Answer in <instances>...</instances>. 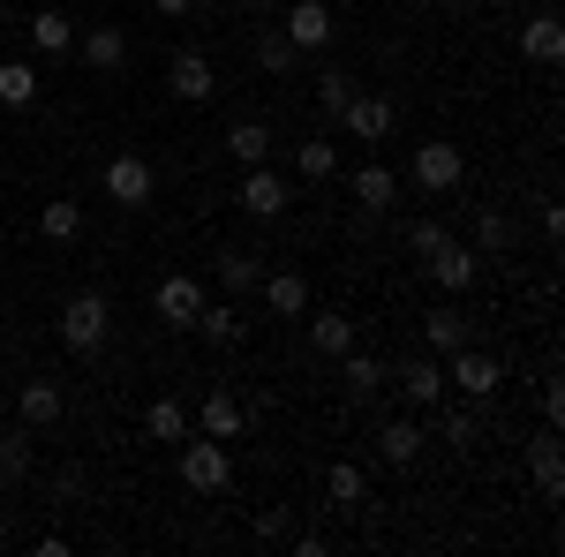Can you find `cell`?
<instances>
[{
    "mask_svg": "<svg viewBox=\"0 0 565 557\" xmlns=\"http://www.w3.org/2000/svg\"><path fill=\"white\" fill-rule=\"evenodd\" d=\"M181 482H189L196 497H226V490H234V452H226L218 437H196V444L181 437Z\"/></svg>",
    "mask_w": 565,
    "mask_h": 557,
    "instance_id": "1",
    "label": "cell"
},
{
    "mask_svg": "<svg viewBox=\"0 0 565 557\" xmlns=\"http://www.w3.org/2000/svg\"><path fill=\"white\" fill-rule=\"evenodd\" d=\"M106 332H114L106 294H68V301H61V346H68V354H98Z\"/></svg>",
    "mask_w": 565,
    "mask_h": 557,
    "instance_id": "2",
    "label": "cell"
},
{
    "mask_svg": "<svg viewBox=\"0 0 565 557\" xmlns=\"http://www.w3.org/2000/svg\"><path fill=\"white\" fill-rule=\"evenodd\" d=\"M98 189H106V204H121V212H143V204L159 196V173H151V159H143V151H121V159H106Z\"/></svg>",
    "mask_w": 565,
    "mask_h": 557,
    "instance_id": "3",
    "label": "cell"
},
{
    "mask_svg": "<svg viewBox=\"0 0 565 557\" xmlns=\"http://www.w3.org/2000/svg\"><path fill=\"white\" fill-rule=\"evenodd\" d=\"M460 173H468V159H460V143H445V136H430V143H415V189H430V196H445V189H460Z\"/></svg>",
    "mask_w": 565,
    "mask_h": 557,
    "instance_id": "4",
    "label": "cell"
},
{
    "mask_svg": "<svg viewBox=\"0 0 565 557\" xmlns=\"http://www.w3.org/2000/svg\"><path fill=\"white\" fill-rule=\"evenodd\" d=\"M167 90H174L181 106H204V98H218V68L189 45V53H174V68H167Z\"/></svg>",
    "mask_w": 565,
    "mask_h": 557,
    "instance_id": "5",
    "label": "cell"
},
{
    "mask_svg": "<svg viewBox=\"0 0 565 557\" xmlns=\"http://www.w3.org/2000/svg\"><path fill=\"white\" fill-rule=\"evenodd\" d=\"M445 385H460L468 399H490V392H498V362H490L482 346H452V354H445Z\"/></svg>",
    "mask_w": 565,
    "mask_h": 557,
    "instance_id": "6",
    "label": "cell"
},
{
    "mask_svg": "<svg viewBox=\"0 0 565 557\" xmlns=\"http://www.w3.org/2000/svg\"><path fill=\"white\" fill-rule=\"evenodd\" d=\"M279 31L302 45V53H324V45H332V8H324V0H287Z\"/></svg>",
    "mask_w": 565,
    "mask_h": 557,
    "instance_id": "7",
    "label": "cell"
},
{
    "mask_svg": "<svg viewBox=\"0 0 565 557\" xmlns=\"http://www.w3.org/2000/svg\"><path fill=\"white\" fill-rule=\"evenodd\" d=\"M445 362H437V354H407V362H399V399H407V407H437V399H445Z\"/></svg>",
    "mask_w": 565,
    "mask_h": 557,
    "instance_id": "8",
    "label": "cell"
},
{
    "mask_svg": "<svg viewBox=\"0 0 565 557\" xmlns=\"http://www.w3.org/2000/svg\"><path fill=\"white\" fill-rule=\"evenodd\" d=\"M287 204H295V189H287L271 167H242V212L249 218H279Z\"/></svg>",
    "mask_w": 565,
    "mask_h": 557,
    "instance_id": "9",
    "label": "cell"
},
{
    "mask_svg": "<svg viewBox=\"0 0 565 557\" xmlns=\"http://www.w3.org/2000/svg\"><path fill=\"white\" fill-rule=\"evenodd\" d=\"M151 309H159V324H174V332H189V324H196V309H204V287H196L189 271H174V279H159V294H151Z\"/></svg>",
    "mask_w": 565,
    "mask_h": 557,
    "instance_id": "10",
    "label": "cell"
},
{
    "mask_svg": "<svg viewBox=\"0 0 565 557\" xmlns=\"http://www.w3.org/2000/svg\"><path fill=\"white\" fill-rule=\"evenodd\" d=\"M76 53H84L98 76H121V68H129V31H121V23H90L84 39H76Z\"/></svg>",
    "mask_w": 565,
    "mask_h": 557,
    "instance_id": "11",
    "label": "cell"
},
{
    "mask_svg": "<svg viewBox=\"0 0 565 557\" xmlns=\"http://www.w3.org/2000/svg\"><path fill=\"white\" fill-rule=\"evenodd\" d=\"M468 340H476V324H468L460 294H452V301H437L430 317H423V346H430V354H452V346H468Z\"/></svg>",
    "mask_w": 565,
    "mask_h": 557,
    "instance_id": "12",
    "label": "cell"
},
{
    "mask_svg": "<svg viewBox=\"0 0 565 557\" xmlns=\"http://www.w3.org/2000/svg\"><path fill=\"white\" fill-rule=\"evenodd\" d=\"M430 279L445 287V294H468V287L482 279V257L460 249V242H445V249H430Z\"/></svg>",
    "mask_w": 565,
    "mask_h": 557,
    "instance_id": "13",
    "label": "cell"
},
{
    "mask_svg": "<svg viewBox=\"0 0 565 557\" xmlns=\"http://www.w3.org/2000/svg\"><path fill=\"white\" fill-rule=\"evenodd\" d=\"M340 129H348L354 143H385L392 136V98H362V90H354L348 114H340Z\"/></svg>",
    "mask_w": 565,
    "mask_h": 557,
    "instance_id": "14",
    "label": "cell"
},
{
    "mask_svg": "<svg viewBox=\"0 0 565 557\" xmlns=\"http://www.w3.org/2000/svg\"><path fill=\"white\" fill-rule=\"evenodd\" d=\"M348 196L362 204V212H392V204H399V173L392 167H354Z\"/></svg>",
    "mask_w": 565,
    "mask_h": 557,
    "instance_id": "15",
    "label": "cell"
},
{
    "mask_svg": "<svg viewBox=\"0 0 565 557\" xmlns=\"http://www.w3.org/2000/svg\"><path fill=\"white\" fill-rule=\"evenodd\" d=\"M257 294L271 301V317H309V279L302 271H264Z\"/></svg>",
    "mask_w": 565,
    "mask_h": 557,
    "instance_id": "16",
    "label": "cell"
},
{
    "mask_svg": "<svg viewBox=\"0 0 565 557\" xmlns=\"http://www.w3.org/2000/svg\"><path fill=\"white\" fill-rule=\"evenodd\" d=\"M521 53H527V61H543V68H551V61L565 53V23H558V8H543V15H527V23H521Z\"/></svg>",
    "mask_w": 565,
    "mask_h": 557,
    "instance_id": "17",
    "label": "cell"
},
{
    "mask_svg": "<svg viewBox=\"0 0 565 557\" xmlns=\"http://www.w3.org/2000/svg\"><path fill=\"white\" fill-rule=\"evenodd\" d=\"M15 415H23V429H53L61 422V385L53 377H31V385L15 392Z\"/></svg>",
    "mask_w": 565,
    "mask_h": 557,
    "instance_id": "18",
    "label": "cell"
},
{
    "mask_svg": "<svg viewBox=\"0 0 565 557\" xmlns=\"http://www.w3.org/2000/svg\"><path fill=\"white\" fill-rule=\"evenodd\" d=\"M271 143H279V136L264 129V121H234V129H226V159H234V167H271Z\"/></svg>",
    "mask_w": 565,
    "mask_h": 557,
    "instance_id": "19",
    "label": "cell"
},
{
    "mask_svg": "<svg viewBox=\"0 0 565 557\" xmlns=\"http://www.w3.org/2000/svg\"><path fill=\"white\" fill-rule=\"evenodd\" d=\"M385 377H392V369L377 362V354H354V346L340 354V385H348V399H377V392H385Z\"/></svg>",
    "mask_w": 565,
    "mask_h": 557,
    "instance_id": "20",
    "label": "cell"
},
{
    "mask_svg": "<svg viewBox=\"0 0 565 557\" xmlns=\"http://www.w3.org/2000/svg\"><path fill=\"white\" fill-rule=\"evenodd\" d=\"M242 422H249V415H242V399H234L226 385H218L212 399H204V415H196V429H204V437H218V444H234V437H242Z\"/></svg>",
    "mask_w": 565,
    "mask_h": 557,
    "instance_id": "21",
    "label": "cell"
},
{
    "mask_svg": "<svg viewBox=\"0 0 565 557\" xmlns=\"http://www.w3.org/2000/svg\"><path fill=\"white\" fill-rule=\"evenodd\" d=\"M189 332H204V340H218V346H242V340H249V324H242V309H234V301H204Z\"/></svg>",
    "mask_w": 565,
    "mask_h": 557,
    "instance_id": "22",
    "label": "cell"
},
{
    "mask_svg": "<svg viewBox=\"0 0 565 557\" xmlns=\"http://www.w3.org/2000/svg\"><path fill=\"white\" fill-rule=\"evenodd\" d=\"M527 468H535V490H543V497H558V490H565V452H558V429H543V437L527 444Z\"/></svg>",
    "mask_w": 565,
    "mask_h": 557,
    "instance_id": "23",
    "label": "cell"
},
{
    "mask_svg": "<svg viewBox=\"0 0 565 557\" xmlns=\"http://www.w3.org/2000/svg\"><path fill=\"white\" fill-rule=\"evenodd\" d=\"M39 234L53 242V249H68V242L84 234V204H68V196H53V204H39Z\"/></svg>",
    "mask_w": 565,
    "mask_h": 557,
    "instance_id": "24",
    "label": "cell"
},
{
    "mask_svg": "<svg viewBox=\"0 0 565 557\" xmlns=\"http://www.w3.org/2000/svg\"><path fill=\"white\" fill-rule=\"evenodd\" d=\"M377 460H385V468H415V460H423V429L415 422H385L377 429Z\"/></svg>",
    "mask_w": 565,
    "mask_h": 557,
    "instance_id": "25",
    "label": "cell"
},
{
    "mask_svg": "<svg viewBox=\"0 0 565 557\" xmlns=\"http://www.w3.org/2000/svg\"><path fill=\"white\" fill-rule=\"evenodd\" d=\"M257 279H264L257 249H218V287H226V294H249Z\"/></svg>",
    "mask_w": 565,
    "mask_h": 557,
    "instance_id": "26",
    "label": "cell"
},
{
    "mask_svg": "<svg viewBox=\"0 0 565 557\" xmlns=\"http://www.w3.org/2000/svg\"><path fill=\"white\" fill-rule=\"evenodd\" d=\"M309 346L340 362V354L354 346V317H340V309H324V317H309Z\"/></svg>",
    "mask_w": 565,
    "mask_h": 557,
    "instance_id": "27",
    "label": "cell"
},
{
    "mask_svg": "<svg viewBox=\"0 0 565 557\" xmlns=\"http://www.w3.org/2000/svg\"><path fill=\"white\" fill-rule=\"evenodd\" d=\"M31 45H39V53H68V45H76V15L39 8V15H31Z\"/></svg>",
    "mask_w": 565,
    "mask_h": 557,
    "instance_id": "28",
    "label": "cell"
},
{
    "mask_svg": "<svg viewBox=\"0 0 565 557\" xmlns=\"http://www.w3.org/2000/svg\"><path fill=\"white\" fill-rule=\"evenodd\" d=\"M143 429H151L159 444H181V437H189V407H181V399H151V407H143Z\"/></svg>",
    "mask_w": 565,
    "mask_h": 557,
    "instance_id": "29",
    "label": "cell"
},
{
    "mask_svg": "<svg viewBox=\"0 0 565 557\" xmlns=\"http://www.w3.org/2000/svg\"><path fill=\"white\" fill-rule=\"evenodd\" d=\"M0 106H39V68L31 61H0Z\"/></svg>",
    "mask_w": 565,
    "mask_h": 557,
    "instance_id": "30",
    "label": "cell"
},
{
    "mask_svg": "<svg viewBox=\"0 0 565 557\" xmlns=\"http://www.w3.org/2000/svg\"><path fill=\"white\" fill-rule=\"evenodd\" d=\"M295 61H302V45L287 39V31H257V68L264 76H287Z\"/></svg>",
    "mask_w": 565,
    "mask_h": 557,
    "instance_id": "31",
    "label": "cell"
},
{
    "mask_svg": "<svg viewBox=\"0 0 565 557\" xmlns=\"http://www.w3.org/2000/svg\"><path fill=\"white\" fill-rule=\"evenodd\" d=\"M324 497H332V505H362V497H370V474L354 468V460H332V474H324Z\"/></svg>",
    "mask_w": 565,
    "mask_h": 557,
    "instance_id": "32",
    "label": "cell"
},
{
    "mask_svg": "<svg viewBox=\"0 0 565 557\" xmlns=\"http://www.w3.org/2000/svg\"><path fill=\"white\" fill-rule=\"evenodd\" d=\"M295 173H302V181H332V173H340V151H332L324 136H309V143H295Z\"/></svg>",
    "mask_w": 565,
    "mask_h": 557,
    "instance_id": "33",
    "label": "cell"
},
{
    "mask_svg": "<svg viewBox=\"0 0 565 557\" xmlns=\"http://www.w3.org/2000/svg\"><path fill=\"white\" fill-rule=\"evenodd\" d=\"M23 474H31V437L0 429V482H23Z\"/></svg>",
    "mask_w": 565,
    "mask_h": 557,
    "instance_id": "34",
    "label": "cell"
},
{
    "mask_svg": "<svg viewBox=\"0 0 565 557\" xmlns=\"http://www.w3.org/2000/svg\"><path fill=\"white\" fill-rule=\"evenodd\" d=\"M348 98H354V76H340V68H332V76H317V106H324L332 121L348 114Z\"/></svg>",
    "mask_w": 565,
    "mask_h": 557,
    "instance_id": "35",
    "label": "cell"
},
{
    "mask_svg": "<svg viewBox=\"0 0 565 557\" xmlns=\"http://www.w3.org/2000/svg\"><path fill=\"white\" fill-rule=\"evenodd\" d=\"M476 242L490 249V257H498V249H513V218H505V212H482L476 218Z\"/></svg>",
    "mask_w": 565,
    "mask_h": 557,
    "instance_id": "36",
    "label": "cell"
},
{
    "mask_svg": "<svg viewBox=\"0 0 565 557\" xmlns=\"http://www.w3.org/2000/svg\"><path fill=\"white\" fill-rule=\"evenodd\" d=\"M445 242H452L445 218H415V226H407V249H415V257H430V249H445Z\"/></svg>",
    "mask_w": 565,
    "mask_h": 557,
    "instance_id": "37",
    "label": "cell"
},
{
    "mask_svg": "<svg viewBox=\"0 0 565 557\" xmlns=\"http://www.w3.org/2000/svg\"><path fill=\"white\" fill-rule=\"evenodd\" d=\"M476 437H482V422L468 415V407H452V415H445V444H460V452H468Z\"/></svg>",
    "mask_w": 565,
    "mask_h": 557,
    "instance_id": "38",
    "label": "cell"
},
{
    "mask_svg": "<svg viewBox=\"0 0 565 557\" xmlns=\"http://www.w3.org/2000/svg\"><path fill=\"white\" fill-rule=\"evenodd\" d=\"M287 527H295V513H287V505H271V513H257V535H264V543H279Z\"/></svg>",
    "mask_w": 565,
    "mask_h": 557,
    "instance_id": "39",
    "label": "cell"
},
{
    "mask_svg": "<svg viewBox=\"0 0 565 557\" xmlns=\"http://www.w3.org/2000/svg\"><path fill=\"white\" fill-rule=\"evenodd\" d=\"M543 422H551V429L565 422V392H558V385H543Z\"/></svg>",
    "mask_w": 565,
    "mask_h": 557,
    "instance_id": "40",
    "label": "cell"
},
{
    "mask_svg": "<svg viewBox=\"0 0 565 557\" xmlns=\"http://www.w3.org/2000/svg\"><path fill=\"white\" fill-rule=\"evenodd\" d=\"M151 8H159L167 23H181V15H196V0H151Z\"/></svg>",
    "mask_w": 565,
    "mask_h": 557,
    "instance_id": "41",
    "label": "cell"
},
{
    "mask_svg": "<svg viewBox=\"0 0 565 557\" xmlns=\"http://www.w3.org/2000/svg\"><path fill=\"white\" fill-rule=\"evenodd\" d=\"M0 15H8V0H0Z\"/></svg>",
    "mask_w": 565,
    "mask_h": 557,
    "instance_id": "42",
    "label": "cell"
},
{
    "mask_svg": "<svg viewBox=\"0 0 565 557\" xmlns=\"http://www.w3.org/2000/svg\"><path fill=\"white\" fill-rule=\"evenodd\" d=\"M196 8H204V0H196Z\"/></svg>",
    "mask_w": 565,
    "mask_h": 557,
    "instance_id": "43",
    "label": "cell"
}]
</instances>
